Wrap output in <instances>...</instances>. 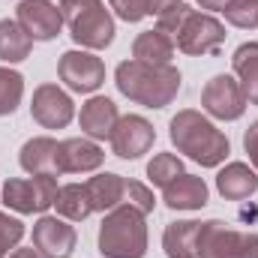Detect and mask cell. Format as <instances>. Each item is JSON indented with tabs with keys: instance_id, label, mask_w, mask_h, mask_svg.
<instances>
[{
	"instance_id": "11",
	"label": "cell",
	"mask_w": 258,
	"mask_h": 258,
	"mask_svg": "<svg viewBox=\"0 0 258 258\" xmlns=\"http://www.w3.org/2000/svg\"><path fill=\"white\" fill-rule=\"evenodd\" d=\"M30 114L39 126L45 129H63L72 114H75V105L69 99V93H63L57 84H42L33 90V105H30Z\"/></svg>"
},
{
	"instance_id": "18",
	"label": "cell",
	"mask_w": 258,
	"mask_h": 258,
	"mask_svg": "<svg viewBox=\"0 0 258 258\" xmlns=\"http://www.w3.org/2000/svg\"><path fill=\"white\" fill-rule=\"evenodd\" d=\"M81 129L90 135V138H108L114 123L120 120L117 114V105L108 99V96H93L90 102L81 105Z\"/></svg>"
},
{
	"instance_id": "23",
	"label": "cell",
	"mask_w": 258,
	"mask_h": 258,
	"mask_svg": "<svg viewBox=\"0 0 258 258\" xmlns=\"http://www.w3.org/2000/svg\"><path fill=\"white\" fill-rule=\"evenodd\" d=\"M30 48H33L30 33L18 21L3 18L0 21V60L3 63H18V60H24L30 54Z\"/></svg>"
},
{
	"instance_id": "1",
	"label": "cell",
	"mask_w": 258,
	"mask_h": 258,
	"mask_svg": "<svg viewBox=\"0 0 258 258\" xmlns=\"http://www.w3.org/2000/svg\"><path fill=\"white\" fill-rule=\"evenodd\" d=\"M114 84L126 99L144 108H165L180 90V72L171 63L150 66L141 60H123L114 72Z\"/></svg>"
},
{
	"instance_id": "27",
	"label": "cell",
	"mask_w": 258,
	"mask_h": 258,
	"mask_svg": "<svg viewBox=\"0 0 258 258\" xmlns=\"http://www.w3.org/2000/svg\"><path fill=\"white\" fill-rule=\"evenodd\" d=\"M225 21L240 30L258 27V0H231L225 6Z\"/></svg>"
},
{
	"instance_id": "10",
	"label": "cell",
	"mask_w": 258,
	"mask_h": 258,
	"mask_svg": "<svg viewBox=\"0 0 258 258\" xmlns=\"http://www.w3.org/2000/svg\"><path fill=\"white\" fill-rule=\"evenodd\" d=\"M153 138H156L153 126H150L144 117H138V114L120 117V120L114 123V129H111V135H108L111 150H114L120 159H138L141 153L150 150Z\"/></svg>"
},
{
	"instance_id": "4",
	"label": "cell",
	"mask_w": 258,
	"mask_h": 258,
	"mask_svg": "<svg viewBox=\"0 0 258 258\" xmlns=\"http://www.w3.org/2000/svg\"><path fill=\"white\" fill-rule=\"evenodd\" d=\"M60 15L69 36L84 48H108L114 39V18L102 0H60Z\"/></svg>"
},
{
	"instance_id": "30",
	"label": "cell",
	"mask_w": 258,
	"mask_h": 258,
	"mask_svg": "<svg viewBox=\"0 0 258 258\" xmlns=\"http://www.w3.org/2000/svg\"><path fill=\"white\" fill-rule=\"evenodd\" d=\"M21 237H24V225H21L18 219L6 216V213H0V258L9 255V249H12Z\"/></svg>"
},
{
	"instance_id": "33",
	"label": "cell",
	"mask_w": 258,
	"mask_h": 258,
	"mask_svg": "<svg viewBox=\"0 0 258 258\" xmlns=\"http://www.w3.org/2000/svg\"><path fill=\"white\" fill-rule=\"evenodd\" d=\"M177 3H183V0H150V15H162Z\"/></svg>"
},
{
	"instance_id": "2",
	"label": "cell",
	"mask_w": 258,
	"mask_h": 258,
	"mask_svg": "<svg viewBox=\"0 0 258 258\" xmlns=\"http://www.w3.org/2000/svg\"><path fill=\"white\" fill-rule=\"evenodd\" d=\"M171 141L180 153H186L189 159H195L201 168H216L225 162L231 144L225 138V132L213 126L207 117H201L198 111L186 108V111H177L171 117Z\"/></svg>"
},
{
	"instance_id": "34",
	"label": "cell",
	"mask_w": 258,
	"mask_h": 258,
	"mask_svg": "<svg viewBox=\"0 0 258 258\" xmlns=\"http://www.w3.org/2000/svg\"><path fill=\"white\" fill-rule=\"evenodd\" d=\"M201 3V9H210V12H225V6L231 3V0H198Z\"/></svg>"
},
{
	"instance_id": "6",
	"label": "cell",
	"mask_w": 258,
	"mask_h": 258,
	"mask_svg": "<svg viewBox=\"0 0 258 258\" xmlns=\"http://www.w3.org/2000/svg\"><path fill=\"white\" fill-rule=\"evenodd\" d=\"M57 198V177L54 174H33L15 177L3 183V204L18 213H42Z\"/></svg>"
},
{
	"instance_id": "14",
	"label": "cell",
	"mask_w": 258,
	"mask_h": 258,
	"mask_svg": "<svg viewBox=\"0 0 258 258\" xmlns=\"http://www.w3.org/2000/svg\"><path fill=\"white\" fill-rule=\"evenodd\" d=\"M105 153L99 150V144L87 141V138H66L57 147V171L60 174H84V171H96L102 165Z\"/></svg>"
},
{
	"instance_id": "19",
	"label": "cell",
	"mask_w": 258,
	"mask_h": 258,
	"mask_svg": "<svg viewBox=\"0 0 258 258\" xmlns=\"http://www.w3.org/2000/svg\"><path fill=\"white\" fill-rule=\"evenodd\" d=\"M132 57L150 66H168L174 57V39L162 30H144L132 42Z\"/></svg>"
},
{
	"instance_id": "31",
	"label": "cell",
	"mask_w": 258,
	"mask_h": 258,
	"mask_svg": "<svg viewBox=\"0 0 258 258\" xmlns=\"http://www.w3.org/2000/svg\"><path fill=\"white\" fill-rule=\"evenodd\" d=\"M111 9H114L123 21L135 24V21H141V18L150 15V0H111Z\"/></svg>"
},
{
	"instance_id": "16",
	"label": "cell",
	"mask_w": 258,
	"mask_h": 258,
	"mask_svg": "<svg viewBox=\"0 0 258 258\" xmlns=\"http://www.w3.org/2000/svg\"><path fill=\"white\" fill-rule=\"evenodd\" d=\"M216 189L228 201H243V198L258 192V174L246 162H228L216 174Z\"/></svg>"
},
{
	"instance_id": "28",
	"label": "cell",
	"mask_w": 258,
	"mask_h": 258,
	"mask_svg": "<svg viewBox=\"0 0 258 258\" xmlns=\"http://www.w3.org/2000/svg\"><path fill=\"white\" fill-rule=\"evenodd\" d=\"M195 9H189L186 3H177V6H171L168 12H162V15H156V30H162V33H168L171 39L177 36V30L183 27V21L192 15Z\"/></svg>"
},
{
	"instance_id": "22",
	"label": "cell",
	"mask_w": 258,
	"mask_h": 258,
	"mask_svg": "<svg viewBox=\"0 0 258 258\" xmlns=\"http://www.w3.org/2000/svg\"><path fill=\"white\" fill-rule=\"evenodd\" d=\"M231 66H234V75L240 78L237 84H240L246 102L258 105V42H243L234 51Z\"/></svg>"
},
{
	"instance_id": "7",
	"label": "cell",
	"mask_w": 258,
	"mask_h": 258,
	"mask_svg": "<svg viewBox=\"0 0 258 258\" xmlns=\"http://www.w3.org/2000/svg\"><path fill=\"white\" fill-rule=\"evenodd\" d=\"M174 42L183 54H219V48L225 42V27L213 15L192 12L183 21V27L177 30Z\"/></svg>"
},
{
	"instance_id": "21",
	"label": "cell",
	"mask_w": 258,
	"mask_h": 258,
	"mask_svg": "<svg viewBox=\"0 0 258 258\" xmlns=\"http://www.w3.org/2000/svg\"><path fill=\"white\" fill-rule=\"evenodd\" d=\"M84 186H87V195H90L93 210L105 213V210H114L117 204H123L126 177H120V174H96V177H90Z\"/></svg>"
},
{
	"instance_id": "17",
	"label": "cell",
	"mask_w": 258,
	"mask_h": 258,
	"mask_svg": "<svg viewBox=\"0 0 258 258\" xmlns=\"http://www.w3.org/2000/svg\"><path fill=\"white\" fill-rule=\"evenodd\" d=\"M162 201L171 210H201L207 204V183L195 174H180L162 192Z\"/></svg>"
},
{
	"instance_id": "5",
	"label": "cell",
	"mask_w": 258,
	"mask_h": 258,
	"mask_svg": "<svg viewBox=\"0 0 258 258\" xmlns=\"http://www.w3.org/2000/svg\"><path fill=\"white\" fill-rule=\"evenodd\" d=\"M198 258H258V234L234 231L222 219L201 222Z\"/></svg>"
},
{
	"instance_id": "32",
	"label": "cell",
	"mask_w": 258,
	"mask_h": 258,
	"mask_svg": "<svg viewBox=\"0 0 258 258\" xmlns=\"http://www.w3.org/2000/svg\"><path fill=\"white\" fill-rule=\"evenodd\" d=\"M243 147H246V153H249L252 165L258 168V120L246 129V135H243Z\"/></svg>"
},
{
	"instance_id": "8",
	"label": "cell",
	"mask_w": 258,
	"mask_h": 258,
	"mask_svg": "<svg viewBox=\"0 0 258 258\" xmlns=\"http://www.w3.org/2000/svg\"><path fill=\"white\" fill-rule=\"evenodd\" d=\"M201 105L216 120H237L246 111V96L231 75H213L201 90Z\"/></svg>"
},
{
	"instance_id": "26",
	"label": "cell",
	"mask_w": 258,
	"mask_h": 258,
	"mask_svg": "<svg viewBox=\"0 0 258 258\" xmlns=\"http://www.w3.org/2000/svg\"><path fill=\"white\" fill-rule=\"evenodd\" d=\"M183 174V162H180V156H174V153H156L150 162H147V177H150V183H156V186H168L171 180H177Z\"/></svg>"
},
{
	"instance_id": "9",
	"label": "cell",
	"mask_w": 258,
	"mask_h": 258,
	"mask_svg": "<svg viewBox=\"0 0 258 258\" xmlns=\"http://www.w3.org/2000/svg\"><path fill=\"white\" fill-rule=\"evenodd\" d=\"M60 81H66L69 90L75 93H93L105 81V66L90 51H66L57 63Z\"/></svg>"
},
{
	"instance_id": "29",
	"label": "cell",
	"mask_w": 258,
	"mask_h": 258,
	"mask_svg": "<svg viewBox=\"0 0 258 258\" xmlns=\"http://www.w3.org/2000/svg\"><path fill=\"white\" fill-rule=\"evenodd\" d=\"M123 204L135 207V210H141V213L147 216V213L153 210L156 198H153V192H150L144 183H138V180H126V195H123Z\"/></svg>"
},
{
	"instance_id": "25",
	"label": "cell",
	"mask_w": 258,
	"mask_h": 258,
	"mask_svg": "<svg viewBox=\"0 0 258 258\" xmlns=\"http://www.w3.org/2000/svg\"><path fill=\"white\" fill-rule=\"evenodd\" d=\"M21 96H24V78L15 69L0 66V117L12 114L21 105Z\"/></svg>"
},
{
	"instance_id": "15",
	"label": "cell",
	"mask_w": 258,
	"mask_h": 258,
	"mask_svg": "<svg viewBox=\"0 0 258 258\" xmlns=\"http://www.w3.org/2000/svg\"><path fill=\"white\" fill-rule=\"evenodd\" d=\"M57 147H60V141H54V138H45V135L30 138L21 147L18 162L27 174H54L57 177L60 174L57 171Z\"/></svg>"
},
{
	"instance_id": "20",
	"label": "cell",
	"mask_w": 258,
	"mask_h": 258,
	"mask_svg": "<svg viewBox=\"0 0 258 258\" xmlns=\"http://www.w3.org/2000/svg\"><path fill=\"white\" fill-rule=\"evenodd\" d=\"M198 228L201 222L183 219V222H168L162 234V246L168 258H198Z\"/></svg>"
},
{
	"instance_id": "12",
	"label": "cell",
	"mask_w": 258,
	"mask_h": 258,
	"mask_svg": "<svg viewBox=\"0 0 258 258\" xmlns=\"http://www.w3.org/2000/svg\"><path fill=\"white\" fill-rule=\"evenodd\" d=\"M15 21L30 33V39H39V42L54 39L63 27L60 6H54L51 0H21Z\"/></svg>"
},
{
	"instance_id": "3",
	"label": "cell",
	"mask_w": 258,
	"mask_h": 258,
	"mask_svg": "<svg viewBox=\"0 0 258 258\" xmlns=\"http://www.w3.org/2000/svg\"><path fill=\"white\" fill-rule=\"evenodd\" d=\"M99 252L105 258H144L147 252L144 213L129 204H117L114 210H108L99 228Z\"/></svg>"
},
{
	"instance_id": "24",
	"label": "cell",
	"mask_w": 258,
	"mask_h": 258,
	"mask_svg": "<svg viewBox=\"0 0 258 258\" xmlns=\"http://www.w3.org/2000/svg\"><path fill=\"white\" fill-rule=\"evenodd\" d=\"M54 207L57 213L72 219V222H81L93 213V204H90V195H87V186L84 183H66L57 189V198H54Z\"/></svg>"
},
{
	"instance_id": "35",
	"label": "cell",
	"mask_w": 258,
	"mask_h": 258,
	"mask_svg": "<svg viewBox=\"0 0 258 258\" xmlns=\"http://www.w3.org/2000/svg\"><path fill=\"white\" fill-rule=\"evenodd\" d=\"M9 258H42L39 249H33V246H24V249H15Z\"/></svg>"
},
{
	"instance_id": "13",
	"label": "cell",
	"mask_w": 258,
	"mask_h": 258,
	"mask_svg": "<svg viewBox=\"0 0 258 258\" xmlns=\"http://www.w3.org/2000/svg\"><path fill=\"white\" fill-rule=\"evenodd\" d=\"M75 228L66 225L57 216H42L33 225V246L42 252V258H69L75 249Z\"/></svg>"
}]
</instances>
